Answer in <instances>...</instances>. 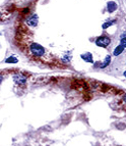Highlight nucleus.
<instances>
[{"mask_svg":"<svg viewBox=\"0 0 126 146\" xmlns=\"http://www.w3.org/2000/svg\"><path fill=\"white\" fill-rule=\"evenodd\" d=\"M27 53L31 58H34L35 60H40L42 62H48L51 63L53 60V57H50L49 53L46 51V49L43 46H41L40 44L35 43V42H31L28 45L27 49H26Z\"/></svg>","mask_w":126,"mask_h":146,"instance_id":"1","label":"nucleus"},{"mask_svg":"<svg viewBox=\"0 0 126 146\" xmlns=\"http://www.w3.org/2000/svg\"><path fill=\"white\" fill-rule=\"evenodd\" d=\"M111 43V39H110L108 36H100L99 38H97V40H96V44H97L98 46L100 47H104V48H106V47L109 46V44Z\"/></svg>","mask_w":126,"mask_h":146,"instance_id":"2","label":"nucleus"},{"mask_svg":"<svg viewBox=\"0 0 126 146\" xmlns=\"http://www.w3.org/2000/svg\"><path fill=\"white\" fill-rule=\"evenodd\" d=\"M13 80L16 84H24L27 82V78L24 77V75H20V74H17V75L13 76Z\"/></svg>","mask_w":126,"mask_h":146,"instance_id":"3","label":"nucleus"},{"mask_svg":"<svg viewBox=\"0 0 126 146\" xmlns=\"http://www.w3.org/2000/svg\"><path fill=\"white\" fill-rule=\"evenodd\" d=\"M27 24L29 25V26H32V27L37 26V24H38V17H37V15H32L31 17L28 19Z\"/></svg>","mask_w":126,"mask_h":146,"instance_id":"4","label":"nucleus"},{"mask_svg":"<svg viewBox=\"0 0 126 146\" xmlns=\"http://www.w3.org/2000/svg\"><path fill=\"white\" fill-rule=\"evenodd\" d=\"M110 61H111V57H110V56L108 55V56H107V57H106V58H105V60L103 61V62H101V63H97V66H99L100 68H106V66H109Z\"/></svg>","mask_w":126,"mask_h":146,"instance_id":"5","label":"nucleus"},{"mask_svg":"<svg viewBox=\"0 0 126 146\" xmlns=\"http://www.w3.org/2000/svg\"><path fill=\"white\" fill-rule=\"evenodd\" d=\"M107 9L109 12H113L117 9V4L114 2V1H109L108 4H107Z\"/></svg>","mask_w":126,"mask_h":146,"instance_id":"6","label":"nucleus"},{"mask_svg":"<svg viewBox=\"0 0 126 146\" xmlns=\"http://www.w3.org/2000/svg\"><path fill=\"white\" fill-rule=\"evenodd\" d=\"M123 51H124V47L122 46V45H119V46L116 47V49H114V52H113V53H114L115 56H118V55H120Z\"/></svg>","mask_w":126,"mask_h":146,"instance_id":"7","label":"nucleus"},{"mask_svg":"<svg viewBox=\"0 0 126 146\" xmlns=\"http://www.w3.org/2000/svg\"><path fill=\"white\" fill-rule=\"evenodd\" d=\"M81 57H83V59H85V61H90V62H93V58H92V54L90 53H85V54H83L81 55Z\"/></svg>","mask_w":126,"mask_h":146,"instance_id":"8","label":"nucleus"},{"mask_svg":"<svg viewBox=\"0 0 126 146\" xmlns=\"http://www.w3.org/2000/svg\"><path fill=\"white\" fill-rule=\"evenodd\" d=\"M120 45H122V46L124 47V48H126V37H121V41H120Z\"/></svg>","mask_w":126,"mask_h":146,"instance_id":"9","label":"nucleus"},{"mask_svg":"<svg viewBox=\"0 0 126 146\" xmlns=\"http://www.w3.org/2000/svg\"><path fill=\"white\" fill-rule=\"evenodd\" d=\"M114 24V22H108V23H105L104 25H103V29H106V28L110 27V26H112V25Z\"/></svg>","mask_w":126,"mask_h":146,"instance_id":"10","label":"nucleus"},{"mask_svg":"<svg viewBox=\"0 0 126 146\" xmlns=\"http://www.w3.org/2000/svg\"><path fill=\"white\" fill-rule=\"evenodd\" d=\"M14 56H11L10 58L6 59V62H17V59L16 58H13Z\"/></svg>","mask_w":126,"mask_h":146,"instance_id":"11","label":"nucleus"},{"mask_svg":"<svg viewBox=\"0 0 126 146\" xmlns=\"http://www.w3.org/2000/svg\"><path fill=\"white\" fill-rule=\"evenodd\" d=\"M122 101L126 104V94H124L123 96H122Z\"/></svg>","mask_w":126,"mask_h":146,"instance_id":"12","label":"nucleus"},{"mask_svg":"<svg viewBox=\"0 0 126 146\" xmlns=\"http://www.w3.org/2000/svg\"><path fill=\"white\" fill-rule=\"evenodd\" d=\"M1 81H2V76H0V83H1Z\"/></svg>","mask_w":126,"mask_h":146,"instance_id":"13","label":"nucleus"},{"mask_svg":"<svg viewBox=\"0 0 126 146\" xmlns=\"http://www.w3.org/2000/svg\"><path fill=\"white\" fill-rule=\"evenodd\" d=\"M124 77L126 78V72H124Z\"/></svg>","mask_w":126,"mask_h":146,"instance_id":"14","label":"nucleus"}]
</instances>
